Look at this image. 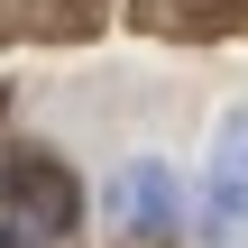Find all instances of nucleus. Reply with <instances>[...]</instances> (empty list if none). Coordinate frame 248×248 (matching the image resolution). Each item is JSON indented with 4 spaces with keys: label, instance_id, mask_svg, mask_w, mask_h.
Here are the masks:
<instances>
[{
    "label": "nucleus",
    "instance_id": "f03ea898",
    "mask_svg": "<svg viewBox=\"0 0 248 248\" xmlns=\"http://www.w3.org/2000/svg\"><path fill=\"white\" fill-rule=\"evenodd\" d=\"M101 212H110V230L138 248H175L184 239V175L166 166V156H129L120 175H110V193H101Z\"/></svg>",
    "mask_w": 248,
    "mask_h": 248
},
{
    "label": "nucleus",
    "instance_id": "f257e3e1",
    "mask_svg": "<svg viewBox=\"0 0 248 248\" xmlns=\"http://www.w3.org/2000/svg\"><path fill=\"white\" fill-rule=\"evenodd\" d=\"M184 230H193V248H239L248 239V101L221 110V129H212V156H202Z\"/></svg>",
    "mask_w": 248,
    "mask_h": 248
},
{
    "label": "nucleus",
    "instance_id": "7ed1b4c3",
    "mask_svg": "<svg viewBox=\"0 0 248 248\" xmlns=\"http://www.w3.org/2000/svg\"><path fill=\"white\" fill-rule=\"evenodd\" d=\"M83 221V193H74V175L55 166V156H28L18 175H9V212H0V239L9 248H55L64 230Z\"/></svg>",
    "mask_w": 248,
    "mask_h": 248
}]
</instances>
